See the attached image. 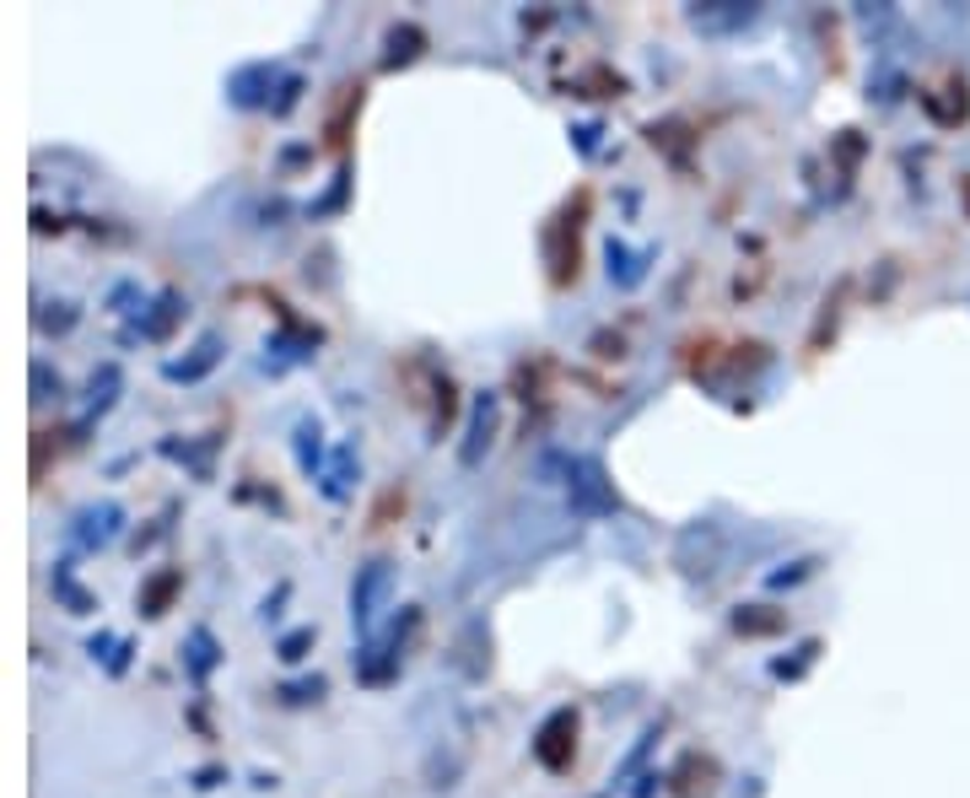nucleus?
<instances>
[{
  "label": "nucleus",
  "mask_w": 970,
  "mask_h": 798,
  "mask_svg": "<svg viewBox=\"0 0 970 798\" xmlns=\"http://www.w3.org/2000/svg\"><path fill=\"white\" fill-rule=\"evenodd\" d=\"M357 469H362V459H357V443H340V448H334V459H329V469H323L319 491L329 497V502H345V497H351Z\"/></svg>",
  "instance_id": "nucleus-15"
},
{
  "label": "nucleus",
  "mask_w": 970,
  "mask_h": 798,
  "mask_svg": "<svg viewBox=\"0 0 970 798\" xmlns=\"http://www.w3.org/2000/svg\"><path fill=\"white\" fill-rule=\"evenodd\" d=\"M319 340H323V335L313 330V324H291V319H286L281 335L265 340V351H276V356H265V367H276V373H281V367H291V362H308Z\"/></svg>",
  "instance_id": "nucleus-10"
},
{
  "label": "nucleus",
  "mask_w": 970,
  "mask_h": 798,
  "mask_svg": "<svg viewBox=\"0 0 970 798\" xmlns=\"http://www.w3.org/2000/svg\"><path fill=\"white\" fill-rule=\"evenodd\" d=\"M49 589H54V599H60L71 615H92V610H97V599H92V593L76 583V567H71V561H54V572H49Z\"/></svg>",
  "instance_id": "nucleus-17"
},
{
  "label": "nucleus",
  "mask_w": 970,
  "mask_h": 798,
  "mask_svg": "<svg viewBox=\"0 0 970 798\" xmlns=\"http://www.w3.org/2000/svg\"><path fill=\"white\" fill-rule=\"evenodd\" d=\"M76 308L71 302H39V313H33V324H39L43 335H71L76 330Z\"/></svg>",
  "instance_id": "nucleus-21"
},
{
  "label": "nucleus",
  "mask_w": 970,
  "mask_h": 798,
  "mask_svg": "<svg viewBox=\"0 0 970 798\" xmlns=\"http://www.w3.org/2000/svg\"><path fill=\"white\" fill-rule=\"evenodd\" d=\"M534 756H539V766H550V771L571 766V756H577V707H556V713L539 723Z\"/></svg>",
  "instance_id": "nucleus-7"
},
{
  "label": "nucleus",
  "mask_w": 970,
  "mask_h": 798,
  "mask_svg": "<svg viewBox=\"0 0 970 798\" xmlns=\"http://www.w3.org/2000/svg\"><path fill=\"white\" fill-rule=\"evenodd\" d=\"M109 647H120V636H109V631H97V636H92V642H86V653H92V659H103V664H109V659H114V653H109Z\"/></svg>",
  "instance_id": "nucleus-29"
},
{
  "label": "nucleus",
  "mask_w": 970,
  "mask_h": 798,
  "mask_svg": "<svg viewBox=\"0 0 970 798\" xmlns=\"http://www.w3.org/2000/svg\"><path fill=\"white\" fill-rule=\"evenodd\" d=\"M184 308H189V302H184L178 292H157L152 297V308L135 313V335L141 340H167L173 335V324L184 319Z\"/></svg>",
  "instance_id": "nucleus-11"
},
{
  "label": "nucleus",
  "mask_w": 970,
  "mask_h": 798,
  "mask_svg": "<svg viewBox=\"0 0 970 798\" xmlns=\"http://www.w3.org/2000/svg\"><path fill=\"white\" fill-rule=\"evenodd\" d=\"M216 783H221V771H216V766H205L200 777H195V788H216Z\"/></svg>",
  "instance_id": "nucleus-32"
},
{
  "label": "nucleus",
  "mask_w": 970,
  "mask_h": 798,
  "mask_svg": "<svg viewBox=\"0 0 970 798\" xmlns=\"http://www.w3.org/2000/svg\"><path fill=\"white\" fill-rule=\"evenodd\" d=\"M221 351H227V340L210 330V335H200V345H195L189 356L162 362V379H167V383H200V379H210V373L221 367Z\"/></svg>",
  "instance_id": "nucleus-8"
},
{
  "label": "nucleus",
  "mask_w": 970,
  "mask_h": 798,
  "mask_svg": "<svg viewBox=\"0 0 970 798\" xmlns=\"http://www.w3.org/2000/svg\"><path fill=\"white\" fill-rule=\"evenodd\" d=\"M814 567H819L814 556H798V561H787L782 572H771V578H766V589H793V583H804V578L814 572Z\"/></svg>",
  "instance_id": "nucleus-25"
},
{
  "label": "nucleus",
  "mask_w": 970,
  "mask_h": 798,
  "mask_svg": "<svg viewBox=\"0 0 970 798\" xmlns=\"http://www.w3.org/2000/svg\"><path fill=\"white\" fill-rule=\"evenodd\" d=\"M178 589H184V572L162 567L157 578H146V589H141V615H146V621L167 615V604H173V593H178Z\"/></svg>",
  "instance_id": "nucleus-19"
},
{
  "label": "nucleus",
  "mask_w": 970,
  "mask_h": 798,
  "mask_svg": "<svg viewBox=\"0 0 970 798\" xmlns=\"http://www.w3.org/2000/svg\"><path fill=\"white\" fill-rule=\"evenodd\" d=\"M120 388H124L120 362H103V367L86 379V421H92V416H109V411H114V400H120Z\"/></svg>",
  "instance_id": "nucleus-16"
},
{
  "label": "nucleus",
  "mask_w": 970,
  "mask_h": 798,
  "mask_svg": "<svg viewBox=\"0 0 970 798\" xmlns=\"http://www.w3.org/2000/svg\"><path fill=\"white\" fill-rule=\"evenodd\" d=\"M323 691H329V680H323V674H302V680H286V685H281V702H286V707H308V702H319Z\"/></svg>",
  "instance_id": "nucleus-22"
},
{
  "label": "nucleus",
  "mask_w": 970,
  "mask_h": 798,
  "mask_svg": "<svg viewBox=\"0 0 970 798\" xmlns=\"http://www.w3.org/2000/svg\"><path fill=\"white\" fill-rule=\"evenodd\" d=\"M496 426H502V394L496 388H481L475 405H469V426H464V443H458V464L475 469V464L491 454L496 443Z\"/></svg>",
  "instance_id": "nucleus-5"
},
{
  "label": "nucleus",
  "mask_w": 970,
  "mask_h": 798,
  "mask_svg": "<svg viewBox=\"0 0 970 798\" xmlns=\"http://www.w3.org/2000/svg\"><path fill=\"white\" fill-rule=\"evenodd\" d=\"M421 43H426V33H421L415 22L394 28V33H389V54H383V65H389V71H394V65H410V60L421 54Z\"/></svg>",
  "instance_id": "nucleus-20"
},
{
  "label": "nucleus",
  "mask_w": 970,
  "mask_h": 798,
  "mask_svg": "<svg viewBox=\"0 0 970 798\" xmlns=\"http://www.w3.org/2000/svg\"><path fill=\"white\" fill-rule=\"evenodd\" d=\"M415 626H421V610L415 604H404V621H394V631L389 636H378V642H367L362 647V680L367 685H383L389 674L404 664V647H410V636H415Z\"/></svg>",
  "instance_id": "nucleus-3"
},
{
  "label": "nucleus",
  "mask_w": 970,
  "mask_h": 798,
  "mask_svg": "<svg viewBox=\"0 0 970 798\" xmlns=\"http://www.w3.org/2000/svg\"><path fill=\"white\" fill-rule=\"evenodd\" d=\"M124 529V507L114 502V497H103V502H86L71 512V524H65V540L76 550H109L114 540H120Z\"/></svg>",
  "instance_id": "nucleus-4"
},
{
  "label": "nucleus",
  "mask_w": 970,
  "mask_h": 798,
  "mask_svg": "<svg viewBox=\"0 0 970 798\" xmlns=\"http://www.w3.org/2000/svg\"><path fill=\"white\" fill-rule=\"evenodd\" d=\"M141 302H146V292H141L135 281H120V287L109 292V313H141Z\"/></svg>",
  "instance_id": "nucleus-26"
},
{
  "label": "nucleus",
  "mask_w": 970,
  "mask_h": 798,
  "mask_svg": "<svg viewBox=\"0 0 970 798\" xmlns=\"http://www.w3.org/2000/svg\"><path fill=\"white\" fill-rule=\"evenodd\" d=\"M571 135H577V146H582V152H594V141H599V125H577Z\"/></svg>",
  "instance_id": "nucleus-31"
},
{
  "label": "nucleus",
  "mask_w": 970,
  "mask_h": 798,
  "mask_svg": "<svg viewBox=\"0 0 970 798\" xmlns=\"http://www.w3.org/2000/svg\"><path fill=\"white\" fill-rule=\"evenodd\" d=\"M566 502H571V512H582V518H605V512H615L620 497H615V486H609L605 464L588 459V454H577V459H571V475H566Z\"/></svg>",
  "instance_id": "nucleus-2"
},
{
  "label": "nucleus",
  "mask_w": 970,
  "mask_h": 798,
  "mask_svg": "<svg viewBox=\"0 0 970 798\" xmlns=\"http://www.w3.org/2000/svg\"><path fill=\"white\" fill-rule=\"evenodd\" d=\"M755 22H761V6L755 0H701V6H690V28L695 33H712V39L744 33Z\"/></svg>",
  "instance_id": "nucleus-6"
},
{
  "label": "nucleus",
  "mask_w": 970,
  "mask_h": 798,
  "mask_svg": "<svg viewBox=\"0 0 970 798\" xmlns=\"http://www.w3.org/2000/svg\"><path fill=\"white\" fill-rule=\"evenodd\" d=\"M313 642H319V631H313V626L286 631L281 642H276V659H281V664H302V659L313 653Z\"/></svg>",
  "instance_id": "nucleus-23"
},
{
  "label": "nucleus",
  "mask_w": 970,
  "mask_h": 798,
  "mask_svg": "<svg viewBox=\"0 0 970 798\" xmlns=\"http://www.w3.org/2000/svg\"><path fill=\"white\" fill-rule=\"evenodd\" d=\"M605 259H609V281H615L620 292H637V287L647 281V259H652V249H626L620 238H609Z\"/></svg>",
  "instance_id": "nucleus-13"
},
{
  "label": "nucleus",
  "mask_w": 970,
  "mask_h": 798,
  "mask_svg": "<svg viewBox=\"0 0 970 798\" xmlns=\"http://www.w3.org/2000/svg\"><path fill=\"white\" fill-rule=\"evenodd\" d=\"M270 86H276V65H270V60H254V65H238V71L227 76V97H233L238 108H276V103H270Z\"/></svg>",
  "instance_id": "nucleus-9"
},
{
  "label": "nucleus",
  "mask_w": 970,
  "mask_h": 798,
  "mask_svg": "<svg viewBox=\"0 0 970 798\" xmlns=\"http://www.w3.org/2000/svg\"><path fill=\"white\" fill-rule=\"evenodd\" d=\"M733 631H739V636H776V631H787V610L739 604V610H733Z\"/></svg>",
  "instance_id": "nucleus-18"
},
{
  "label": "nucleus",
  "mask_w": 970,
  "mask_h": 798,
  "mask_svg": "<svg viewBox=\"0 0 970 798\" xmlns=\"http://www.w3.org/2000/svg\"><path fill=\"white\" fill-rule=\"evenodd\" d=\"M291 454H297V469H302L308 480H323V469H329V454H323V426H319V416H302V421H297V432H291Z\"/></svg>",
  "instance_id": "nucleus-12"
},
{
  "label": "nucleus",
  "mask_w": 970,
  "mask_h": 798,
  "mask_svg": "<svg viewBox=\"0 0 970 798\" xmlns=\"http://www.w3.org/2000/svg\"><path fill=\"white\" fill-rule=\"evenodd\" d=\"M814 659H819V642H804V647H793V659H776V664H771V674H776V680H798Z\"/></svg>",
  "instance_id": "nucleus-24"
},
{
  "label": "nucleus",
  "mask_w": 970,
  "mask_h": 798,
  "mask_svg": "<svg viewBox=\"0 0 970 798\" xmlns=\"http://www.w3.org/2000/svg\"><path fill=\"white\" fill-rule=\"evenodd\" d=\"M297 97H302V76H286L281 97H276V108H270V114H291V108H297Z\"/></svg>",
  "instance_id": "nucleus-28"
},
{
  "label": "nucleus",
  "mask_w": 970,
  "mask_h": 798,
  "mask_svg": "<svg viewBox=\"0 0 970 798\" xmlns=\"http://www.w3.org/2000/svg\"><path fill=\"white\" fill-rule=\"evenodd\" d=\"M130 653H135V642H120V647H114V659H109V674L130 670Z\"/></svg>",
  "instance_id": "nucleus-30"
},
{
  "label": "nucleus",
  "mask_w": 970,
  "mask_h": 798,
  "mask_svg": "<svg viewBox=\"0 0 970 798\" xmlns=\"http://www.w3.org/2000/svg\"><path fill=\"white\" fill-rule=\"evenodd\" d=\"M54 394H60V373H49V362L39 356V362H33V400L43 405V400H54Z\"/></svg>",
  "instance_id": "nucleus-27"
},
{
  "label": "nucleus",
  "mask_w": 970,
  "mask_h": 798,
  "mask_svg": "<svg viewBox=\"0 0 970 798\" xmlns=\"http://www.w3.org/2000/svg\"><path fill=\"white\" fill-rule=\"evenodd\" d=\"M216 664H221V642H216V631L195 626L189 636H184V674H189L195 685H205V680L216 674Z\"/></svg>",
  "instance_id": "nucleus-14"
},
{
  "label": "nucleus",
  "mask_w": 970,
  "mask_h": 798,
  "mask_svg": "<svg viewBox=\"0 0 970 798\" xmlns=\"http://www.w3.org/2000/svg\"><path fill=\"white\" fill-rule=\"evenodd\" d=\"M389 593H394V561H389V556H372V561H362V567H357V578H351V626H357V636H367V642H372V626H378V615H383Z\"/></svg>",
  "instance_id": "nucleus-1"
}]
</instances>
